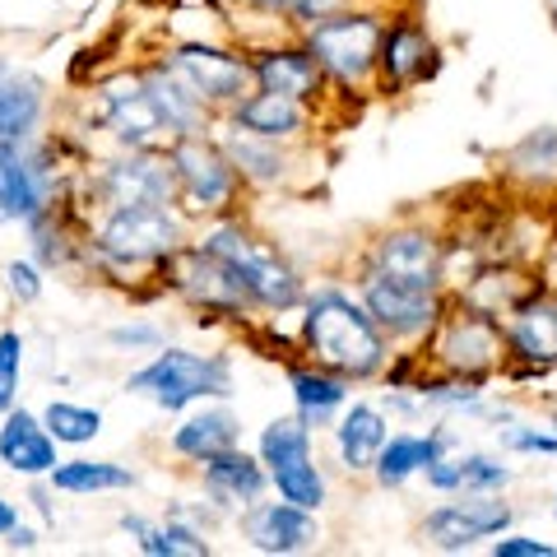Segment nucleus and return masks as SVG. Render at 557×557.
I'll return each mask as SVG.
<instances>
[{
  "mask_svg": "<svg viewBox=\"0 0 557 557\" xmlns=\"http://www.w3.org/2000/svg\"><path fill=\"white\" fill-rule=\"evenodd\" d=\"M442 446H446V437L442 432H432V437L423 442V437H391L386 446L376 450V479L386 483V487H395V483H405L413 469H428L432 460L442 456Z\"/></svg>",
  "mask_w": 557,
  "mask_h": 557,
  "instance_id": "nucleus-26",
  "label": "nucleus"
},
{
  "mask_svg": "<svg viewBox=\"0 0 557 557\" xmlns=\"http://www.w3.org/2000/svg\"><path fill=\"white\" fill-rule=\"evenodd\" d=\"M548 5H553V14H557V0H548Z\"/></svg>",
  "mask_w": 557,
  "mask_h": 557,
  "instance_id": "nucleus-45",
  "label": "nucleus"
},
{
  "mask_svg": "<svg viewBox=\"0 0 557 557\" xmlns=\"http://www.w3.org/2000/svg\"><path fill=\"white\" fill-rule=\"evenodd\" d=\"M172 446H177L182 456H190V460H209V456H219V450L237 446V418L228 409L200 413V418H190V423L177 428Z\"/></svg>",
  "mask_w": 557,
  "mask_h": 557,
  "instance_id": "nucleus-27",
  "label": "nucleus"
},
{
  "mask_svg": "<svg viewBox=\"0 0 557 557\" xmlns=\"http://www.w3.org/2000/svg\"><path fill=\"white\" fill-rule=\"evenodd\" d=\"M163 539H168V557H177V553H186V557H205V553H209L205 539L190 530V525H182V520L163 525Z\"/></svg>",
  "mask_w": 557,
  "mask_h": 557,
  "instance_id": "nucleus-38",
  "label": "nucleus"
},
{
  "mask_svg": "<svg viewBox=\"0 0 557 557\" xmlns=\"http://www.w3.org/2000/svg\"><path fill=\"white\" fill-rule=\"evenodd\" d=\"M10 548H38V534L24 530V525H14L10 530Z\"/></svg>",
  "mask_w": 557,
  "mask_h": 557,
  "instance_id": "nucleus-43",
  "label": "nucleus"
},
{
  "mask_svg": "<svg viewBox=\"0 0 557 557\" xmlns=\"http://www.w3.org/2000/svg\"><path fill=\"white\" fill-rule=\"evenodd\" d=\"M131 391L149 395L163 409H186L190 399L205 395H233V362L223 354H186V348H168L149 362L145 372L131 376Z\"/></svg>",
  "mask_w": 557,
  "mask_h": 557,
  "instance_id": "nucleus-2",
  "label": "nucleus"
},
{
  "mask_svg": "<svg viewBox=\"0 0 557 557\" xmlns=\"http://www.w3.org/2000/svg\"><path fill=\"white\" fill-rule=\"evenodd\" d=\"M432 57V42L418 24H395L391 33H381V47H376V61L386 70V84L399 89V84H413L418 75L428 70Z\"/></svg>",
  "mask_w": 557,
  "mask_h": 557,
  "instance_id": "nucleus-21",
  "label": "nucleus"
},
{
  "mask_svg": "<svg viewBox=\"0 0 557 557\" xmlns=\"http://www.w3.org/2000/svg\"><path fill=\"white\" fill-rule=\"evenodd\" d=\"M307 344L325 368L344 376H372L386 362L376 321L368 317V307L348 302L344 293H321L307 302Z\"/></svg>",
  "mask_w": 557,
  "mask_h": 557,
  "instance_id": "nucleus-1",
  "label": "nucleus"
},
{
  "mask_svg": "<svg viewBox=\"0 0 557 557\" xmlns=\"http://www.w3.org/2000/svg\"><path fill=\"white\" fill-rule=\"evenodd\" d=\"M511 348L530 362H553L557 358V302L544 298H530L516 307V321H511Z\"/></svg>",
  "mask_w": 557,
  "mask_h": 557,
  "instance_id": "nucleus-22",
  "label": "nucleus"
},
{
  "mask_svg": "<svg viewBox=\"0 0 557 557\" xmlns=\"http://www.w3.org/2000/svg\"><path fill=\"white\" fill-rule=\"evenodd\" d=\"M51 200V168L24 139H0V219H33Z\"/></svg>",
  "mask_w": 557,
  "mask_h": 557,
  "instance_id": "nucleus-7",
  "label": "nucleus"
},
{
  "mask_svg": "<svg viewBox=\"0 0 557 557\" xmlns=\"http://www.w3.org/2000/svg\"><path fill=\"white\" fill-rule=\"evenodd\" d=\"M311 456V432H307V418H278V423L265 428V437H260V460L270 469L288 465V460H302Z\"/></svg>",
  "mask_w": 557,
  "mask_h": 557,
  "instance_id": "nucleus-30",
  "label": "nucleus"
},
{
  "mask_svg": "<svg viewBox=\"0 0 557 557\" xmlns=\"http://www.w3.org/2000/svg\"><path fill=\"white\" fill-rule=\"evenodd\" d=\"M251 79L265 94H284L293 102H302V98H311L321 89V65H317V57H311L307 47L302 51L284 47V51H265V57L251 65Z\"/></svg>",
  "mask_w": 557,
  "mask_h": 557,
  "instance_id": "nucleus-18",
  "label": "nucleus"
},
{
  "mask_svg": "<svg viewBox=\"0 0 557 557\" xmlns=\"http://www.w3.org/2000/svg\"><path fill=\"white\" fill-rule=\"evenodd\" d=\"M247 539L260 553H298L317 539V520L293 502H265V507L247 511Z\"/></svg>",
  "mask_w": 557,
  "mask_h": 557,
  "instance_id": "nucleus-14",
  "label": "nucleus"
},
{
  "mask_svg": "<svg viewBox=\"0 0 557 557\" xmlns=\"http://www.w3.org/2000/svg\"><path fill=\"white\" fill-rule=\"evenodd\" d=\"M237 126L256 135V139H278V135H293L302 126V108L284 94H251V98H237Z\"/></svg>",
  "mask_w": 557,
  "mask_h": 557,
  "instance_id": "nucleus-24",
  "label": "nucleus"
},
{
  "mask_svg": "<svg viewBox=\"0 0 557 557\" xmlns=\"http://www.w3.org/2000/svg\"><path fill=\"white\" fill-rule=\"evenodd\" d=\"M102 190H108V200L116 209L121 205H168V196L177 190L172 159H159V153H131V159H121V163H108Z\"/></svg>",
  "mask_w": 557,
  "mask_h": 557,
  "instance_id": "nucleus-11",
  "label": "nucleus"
},
{
  "mask_svg": "<svg viewBox=\"0 0 557 557\" xmlns=\"http://www.w3.org/2000/svg\"><path fill=\"white\" fill-rule=\"evenodd\" d=\"M42 116V84L0 65V139H28Z\"/></svg>",
  "mask_w": 557,
  "mask_h": 557,
  "instance_id": "nucleus-20",
  "label": "nucleus"
},
{
  "mask_svg": "<svg viewBox=\"0 0 557 557\" xmlns=\"http://www.w3.org/2000/svg\"><path fill=\"white\" fill-rule=\"evenodd\" d=\"M0 460H5L14 474H24V479L51 474V465H57V446H51V432H47L33 413L10 409L5 428H0Z\"/></svg>",
  "mask_w": 557,
  "mask_h": 557,
  "instance_id": "nucleus-16",
  "label": "nucleus"
},
{
  "mask_svg": "<svg viewBox=\"0 0 557 557\" xmlns=\"http://www.w3.org/2000/svg\"><path fill=\"white\" fill-rule=\"evenodd\" d=\"M293 395H298L302 418H317V423H325L344 405V386L321 372H293Z\"/></svg>",
  "mask_w": 557,
  "mask_h": 557,
  "instance_id": "nucleus-32",
  "label": "nucleus"
},
{
  "mask_svg": "<svg viewBox=\"0 0 557 557\" xmlns=\"http://www.w3.org/2000/svg\"><path fill=\"white\" fill-rule=\"evenodd\" d=\"M5 278H10V293H14V298H20V302H33V298H38V293H42V278H38V270L24 265V260H14V265L5 270Z\"/></svg>",
  "mask_w": 557,
  "mask_h": 557,
  "instance_id": "nucleus-39",
  "label": "nucleus"
},
{
  "mask_svg": "<svg viewBox=\"0 0 557 557\" xmlns=\"http://www.w3.org/2000/svg\"><path fill=\"white\" fill-rule=\"evenodd\" d=\"M51 483L61 493H116V487H131L135 474L112 460H70V465H51Z\"/></svg>",
  "mask_w": 557,
  "mask_h": 557,
  "instance_id": "nucleus-28",
  "label": "nucleus"
},
{
  "mask_svg": "<svg viewBox=\"0 0 557 557\" xmlns=\"http://www.w3.org/2000/svg\"><path fill=\"white\" fill-rule=\"evenodd\" d=\"M502 354V335H497V325L479 317V311H469V317H456L446 325V335H442V358L450 362L456 372H469V376H479L483 368H493Z\"/></svg>",
  "mask_w": 557,
  "mask_h": 557,
  "instance_id": "nucleus-17",
  "label": "nucleus"
},
{
  "mask_svg": "<svg viewBox=\"0 0 557 557\" xmlns=\"http://www.w3.org/2000/svg\"><path fill=\"white\" fill-rule=\"evenodd\" d=\"M219 149L228 153V163H233V168H242V172H247V177H256V182H274L278 172H284V159H278L274 149L256 145L251 135L242 139V135L233 131V135H223V145H219Z\"/></svg>",
  "mask_w": 557,
  "mask_h": 557,
  "instance_id": "nucleus-33",
  "label": "nucleus"
},
{
  "mask_svg": "<svg viewBox=\"0 0 557 557\" xmlns=\"http://www.w3.org/2000/svg\"><path fill=\"white\" fill-rule=\"evenodd\" d=\"M108 121H112V131H116L121 145H131V149H145L153 135L168 131L159 108H153L149 89H145V79H116V84H108Z\"/></svg>",
  "mask_w": 557,
  "mask_h": 557,
  "instance_id": "nucleus-15",
  "label": "nucleus"
},
{
  "mask_svg": "<svg viewBox=\"0 0 557 557\" xmlns=\"http://www.w3.org/2000/svg\"><path fill=\"white\" fill-rule=\"evenodd\" d=\"M205 487L214 493L219 502H242V507H251V502L265 493V474H260V465L247 456V450H219V456L205 460Z\"/></svg>",
  "mask_w": 557,
  "mask_h": 557,
  "instance_id": "nucleus-19",
  "label": "nucleus"
},
{
  "mask_svg": "<svg viewBox=\"0 0 557 557\" xmlns=\"http://www.w3.org/2000/svg\"><path fill=\"white\" fill-rule=\"evenodd\" d=\"M172 270H177V284L186 298H196L205 307H214V311H237L242 302H247V288H242V278L223 265V260L214 251H186L172 260Z\"/></svg>",
  "mask_w": 557,
  "mask_h": 557,
  "instance_id": "nucleus-13",
  "label": "nucleus"
},
{
  "mask_svg": "<svg viewBox=\"0 0 557 557\" xmlns=\"http://www.w3.org/2000/svg\"><path fill=\"white\" fill-rule=\"evenodd\" d=\"M507 479H511V469L487 460V456H465L460 460V487H502Z\"/></svg>",
  "mask_w": 557,
  "mask_h": 557,
  "instance_id": "nucleus-36",
  "label": "nucleus"
},
{
  "mask_svg": "<svg viewBox=\"0 0 557 557\" xmlns=\"http://www.w3.org/2000/svg\"><path fill=\"white\" fill-rule=\"evenodd\" d=\"M376 47H381V24L372 14H335V20H317L307 33V51L317 57V65L344 84L372 75Z\"/></svg>",
  "mask_w": 557,
  "mask_h": 557,
  "instance_id": "nucleus-4",
  "label": "nucleus"
},
{
  "mask_svg": "<svg viewBox=\"0 0 557 557\" xmlns=\"http://www.w3.org/2000/svg\"><path fill=\"white\" fill-rule=\"evenodd\" d=\"M42 428L51 432V442L84 446V442H94L102 432V413L84 409V405H65V399H51L47 413H42Z\"/></svg>",
  "mask_w": 557,
  "mask_h": 557,
  "instance_id": "nucleus-29",
  "label": "nucleus"
},
{
  "mask_svg": "<svg viewBox=\"0 0 557 557\" xmlns=\"http://www.w3.org/2000/svg\"><path fill=\"white\" fill-rule=\"evenodd\" d=\"M14 525H20V511H14V507H10V502H5V497H0V534H10Z\"/></svg>",
  "mask_w": 557,
  "mask_h": 557,
  "instance_id": "nucleus-44",
  "label": "nucleus"
},
{
  "mask_svg": "<svg viewBox=\"0 0 557 557\" xmlns=\"http://www.w3.org/2000/svg\"><path fill=\"white\" fill-rule=\"evenodd\" d=\"M20 368H24V339L5 330L0 335V413L14 409V395H20Z\"/></svg>",
  "mask_w": 557,
  "mask_h": 557,
  "instance_id": "nucleus-35",
  "label": "nucleus"
},
{
  "mask_svg": "<svg viewBox=\"0 0 557 557\" xmlns=\"http://www.w3.org/2000/svg\"><path fill=\"white\" fill-rule=\"evenodd\" d=\"M493 553L497 557H553V544H539V539H497Z\"/></svg>",
  "mask_w": 557,
  "mask_h": 557,
  "instance_id": "nucleus-40",
  "label": "nucleus"
},
{
  "mask_svg": "<svg viewBox=\"0 0 557 557\" xmlns=\"http://www.w3.org/2000/svg\"><path fill=\"white\" fill-rule=\"evenodd\" d=\"M525 177H539V182H548V177H557V131H539V135H530L525 145L516 149V159H511Z\"/></svg>",
  "mask_w": 557,
  "mask_h": 557,
  "instance_id": "nucleus-34",
  "label": "nucleus"
},
{
  "mask_svg": "<svg viewBox=\"0 0 557 557\" xmlns=\"http://www.w3.org/2000/svg\"><path fill=\"white\" fill-rule=\"evenodd\" d=\"M168 159H172V177H177L190 209L228 205V196H233V163H228V153L223 149L205 145V139H196V135H182L177 145H172Z\"/></svg>",
  "mask_w": 557,
  "mask_h": 557,
  "instance_id": "nucleus-6",
  "label": "nucleus"
},
{
  "mask_svg": "<svg viewBox=\"0 0 557 557\" xmlns=\"http://www.w3.org/2000/svg\"><path fill=\"white\" fill-rule=\"evenodd\" d=\"M270 474H274V483H278V493H284V502H293V507H307V511H317V507H321L325 479L317 474L311 456L278 465V469H270Z\"/></svg>",
  "mask_w": 557,
  "mask_h": 557,
  "instance_id": "nucleus-31",
  "label": "nucleus"
},
{
  "mask_svg": "<svg viewBox=\"0 0 557 557\" xmlns=\"http://www.w3.org/2000/svg\"><path fill=\"white\" fill-rule=\"evenodd\" d=\"M507 446H511V450H544V456H557V437H548V432H525V428H516V432H507Z\"/></svg>",
  "mask_w": 557,
  "mask_h": 557,
  "instance_id": "nucleus-41",
  "label": "nucleus"
},
{
  "mask_svg": "<svg viewBox=\"0 0 557 557\" xmlns=\"http://www.w3.org/2000/svg\"><path fill=\"white\" fill-rule=\"evenodd\" d=\"M386 446V418L372 405H354L339 423V456L348 469H372L376 450Z\"/></svg>",
  "mask_w": 557,
  "mask_h": 557,
  "instance_id": "nucleus-25",
  "label": "nucleus"
},
{
  "mask_svg": "<svg viewBox=\"0 0 557 557\" xmlns=\"http://www.w3.org/2000/svg\"><path fill=\"white\" fill-rule=\"evenodd\" d=\"M112 344H159V330L153 325H121V330H112Z\"/></svg>",
  "mask_w": 557,
  "mask_h": 557,
  "instance_id": "nucleus-42",
  "label": "nucleus"
},
{
  "mask_svg": "<svg viewBox=\"0 0 557 557\" xmlns=\"http://www.w3.org/2000/svg\"><path fill=\"white\" fill-rule=\"evenodd\" d=\"M362 307H368V317L391 330V335H423V330L437 325V298L423 288H405L395 284L386 274H372L368 288H362Z\"/></svg>",
  "mask_w": 557,
  "mask_h": 557,
  "instance_id": "nucleus-9",
  "label": "nucleus"
},
{
  "mask_svg": "<svg viewBox=\"0 0 557 557\" xmlns=\"http://www.w3.org/2000/svg\"><path fill=\"white\" fill-rule=\"evenodd\" d=\"M172 70L190 84V94L200 102H237L247 94L251 84V65L228 57V51L219 47H200V42H186L177 47V57H172Z\"/></svg>",
  "mask_w": 557,
  "mask_h": 557,
  "instance_id": "nucleus-8",
  "label": "nucleus"
},
{
  "mask_svg": "<svg viewBox=\"0 0 557 557\" xmlns=\"http://www.w3.org/2000/svg\"><path fill=\"white\" fill-rule=\"evenodd\" d=\"M145 89H149L153 108H159V116H163V126H168V131L196 135L205 102L190 94V84L177 75V70H172V65H168V70H153V75H145Z\"/></svg>",
  "mask_w": 557,
  "mask_h": 557,
  "instance_id": "nucleus-23",
  "label": "nucleus"
},
{
  "mask_svg": "<svg viewBox=\"0 0 557 557\" xmlns=\"http://www.w3.org/2000/svg\"><path fill=\"white\" fill-rule=\"evenodd\" d=\"M251 5L270 10V14H288V20L317 24V20H325L330 10H339V0H251Z\"/></svg>",
  "mask_w": 557,
  "mask_h": 557,
  "instance_id": "nucleus-37",
  "label": "nucleus"
},
{
  "mask_svg": "<svg viewBox=\"0 0 557 557\" xmlns=\"http://www.w3.org/2000/svg\"><path fill=\"white\" fill-rule=\"evenodd\" d=\"M376 274L432 293L442 278V251L428 233H391L386 242H376Z\"/></svg>",
  "mask_w": 557,
  "mask_h": 557,
  "instance_id": "nucleus-12",
  "label": "nucleus"
},
{
  "mask_svg": "<svg viewBox=\"0 0 557 557\" xmlns=\"http://www.w3.org/2000/svg\"><path fill=\"white\" fill-rule=\"evenodd\" d=\"M507 525H511V507H502L493 497H465L428 516V539L437 548H469L474 539L502 534Z\"/></svg>",
  "mask_w": 557,
  "mask_h": 557,
  "instance_id": "nucleus-10",
  "label": "nucleus"
},
{
  "mask_svg": "<svg viewBox=\"0 0 557 557\" xmlns=\"http://www.w3.org/2000/svg\"><path fill=\"white\" fill-rule=\"evenodd\" d=\"M205 251H214L223 265H228L242 278L247 298H256L260 307L284 311V307H293V302L302 298V288H298V278H293V270L265 247V242L247 237L242 228H219L214 237L205 242Z\"/></svg>",
  "mask_w": 557,
  "mask_h": 557,
  "instance_id": "nucleus-3",
  "label": "nucleus"
},
{
  "mask_svg": "<svg viewBox=\"0 0 557 557\" xmlns=\"http://www.w3.org/2000/svg\"><path fill=\"white\" fill-rule=\"evenodd\" d=\"M98 251L116 260V265H145L177 251V219L168 205H121L116 214L102 223Z\"/></svg>",
  "mask_w": 557,
  "mask_h": 557,
  "instance_id": "nucleus-5",
  "label": "nucleus"
}]
</instances>
